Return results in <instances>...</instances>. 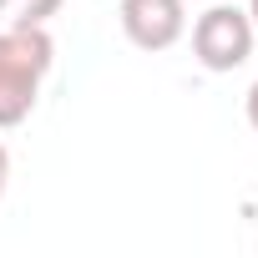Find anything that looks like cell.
<instances>
[{"mask_svg":"<svg viewBox=\"0 0 258 258\" xmlns=\"http://www.w3.org/2000/svg\"><path fill=\"white\" fill-rule=\"evenodd\" d=\"M66 0H0V21L6 26H46Z\"/></svg>","mask_w":258,"mask_h":258,"instance_id":"277c9868","label":"cell"},{"mask_svg":"<svg viewBox=\"0 0 258 258\" xmlns=\"http://www.w3.org/2000/svg\"><path fill=\"white\" fill-rule=\"evenodd\" d=\"M253 16L238 6H213L192 21V56L203 71H238L253 56Z\"/></svg>","mask_w":258,"mask_h":258,"instance_id":"7a4b0ae2","label":"cell"},{"mask_svg":"<svg viewBox=\"0 0 258 258\" xmlns=\"http://www.w3.org/2000/svg\"><path fill=\"white\" fill-rule=\"evenodd\" d=\"M121 31L137 51H167L187 31L182 0H121Z\"/></svg>","mask_w":258,"mask_h":258,"instance_id":"3957f363","label":"cell"},{"mask_svg":"<svg viewBox=\"0 0 258 258\" xmlns=\"http://www.w3.org/2000/svg\"><path fill=\"white\" fill-rule=\"evenodd\" d=\"M51 61H56V41L46 36V26H6L0 31V132L21 126L36 111Z\"/></svg>","mask_w":258,"mask_h":258,"instance_id":"6da1fadb","label":"cell"},{"mask_svg":"<svg viewBox=\"0 0 258 258\" xmlns=\"http://www.w3.org/2000/svg\"><path fill=\"white\" fill-rule=\"evenodd\" d=\"M248 16H253V31H258V0H248Z\"/></svg>","mask_w":258,"mask_h":258,"instance_id":"52a82bcc","label":"cell"},{"mask_svg":"<svg viewBox=\"0 0 258 258\" xmlns=\"http://www.w3.org/2000/svg\"><path fill=\"white\" fill-rule=\"evenodd\" d=\"M248 121H253V132H258V81L248 86Z\"/></svg>","mask_w":258,"mask_h":258,"instance_id":"5b68a950","label":"cell"},{"mask_svg":"<svg viewBox=\"0 0 258 258\" xmlns=\"http://www.w3.org/2000/svg\"><path fill=\"white\" fill-rule=\"evenodd\" d=\"M6 182H11V152L0 147V198H6Z\"/></svg>","mask_w":258,"mask_h":258,"instance_id":"8992f818","label":"cell"}]
</instances>
